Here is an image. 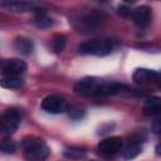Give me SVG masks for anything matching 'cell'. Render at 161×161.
Segmentation results:
<instances>
[{
    "label": "cell",
    "mask_w": 161,
    "mask_h": 161,
    "mask_svg": "<svg viewBox=\"0 0 161 161\" xmlns=\"http://www.w3.org/2000/svg\"><path fill=\"white\" fill-rule=\"evenodd\" d=\"M24 158L26 161H45L49 157L50 150L42 138L29 136L21 141Z\"/></svg>",
    "instance_id": "cell-1"
},
{
    "label": "cell",
    "mask_w": 161,
    "mask_h": 161,
    "mask_svg": "<svg viewBox=\"0 0 161 161\" xmlns=\"http://www.w3.org/2000/svg\"><path fill=\"white\" fill-rule=\"evenodd\" d=\"M23 117V112L20 108H9L1 114V135L3 136H10L13 135Z\"/></svg>",
    "instance_id": "cell-2"
},
{
    "label": "cell",
    "mask_w": 161,
    "mask_h": 161,
    "mask_svg": "<svg viewBox=\"0 0 161 161\" xmlns=\"http://www.w3.org/2000/svg\"><path fill=\"white\" fill-rule=\"evenodd\" d=\"M113 50V44L109 40H92L83 43L78 47V52L84 55H98L103 57Z\"/></svg>",
    "instance_id": "cell-3"
},
{
    "label": "cell",
    "mask_w": 161,
    "mask_h": 161,
    "mask_svg": "<svg viewBox=\"0 0 161 161\" xmlns=\"http://www.w3.org/2000/svg\"><path fill=\"white\" fill-rule=\"evenodd\" d=\"M103 83L96 78H83L74 86V91L82 96H102Z\"/></svg>",
    "instance_id": "cell-4"
},
{
    "label": "cell",
    "mask_w": 161,
    "mask_h": 161,
    "mask_svg": "<svg viewBox=\"0 0 161 161\" xmlns=\"http://www.w3.org/2000/svg\"><path fill=\"white\" fill-rule=\"evenodd\" d=\"M42 108L48 113L59 114L68 109V104L63 97L57 96V94H50V96H47L42 101Z\"/></svg>",
    "instance_id": "cell-5"
},
{
    "label": "cell",
    "mask_w": 161,
    "mask_h": 161,
    "mask_svg": "<svg viewBox=\"0 0 161 161\" xmlns=\"http://www.w3.org/2000/svg\"><path fill=\"white\" fill-rule=\"evenodd\" d=\"M1 70L5 77H19L26 70V63L19 58H11L3 63Z\"/></svg>",
    "instance_id": "cell-6"
},
{
    "label": "cell",
    "mask_w": 161,
    "mask_h": 161,
    "mask_svg": "<svg viewBox=\"0 0 161 161\" xmlns=\"http://www.w3.org/2000/svg\"><path fill=\"white\" fill-rule=\"evenodd\" d=\"M122 147V140L117 136L107 137L98 143V151L104 156H112L117 153Z\"/></svg>",
    "instance_id": "cell-7"
},
{
    "label": "cell",
    "mask_w": 161,
    "mask_h": 161,
    "mask_svg": "<svg viewBox=\"0 0 161 161\" xmlns=\"http://www.w3.org/2000/svg\"><path fill=\"white\" fill-rule=\"evenodd\" d=\"M131 16H132V20L135 21V24H137L141 28H145V26L150 25L152 13H151V9L148 6L142 5V6H138V8L133 9Z\"/></svg>",
    "instance_id": "cell-8"
},
{
    "label": "cell",
    "mask_w": 161,
    "mask_h": 161,
    "mask_svg": "<svg viewBox=\"0 0 161 161\" xmlns=\"http://www.w3.org/2000/svg\"><path fill=\"white\" fill-rule=\"evenodd\" d=\"M132 78L138 84H147V83H151V82L157 79V73L155 70H152V69L138 68V69L135 70Z\"/></svg>",
    "instance_id": "cell-9"
},
{
    "label": "cell",
    "mask_w": 161,
    "mask_h": 161,
    "mask_svg": "<svg viewBox=\"0 0 161 161\" xmlns=\"http://www.w3.org/2000/svg\"><path fill=\"white\" fill-rule=\"evenodd\" d=\"M143 113L146 116H161V98L151 97L147 98L143 104Z\"/></svg>",
    "instance_id": "cell-10"
},
{
    "label": "cell",
    "mask_w": 161,
    "mask_h": 161,
    "mask_svg": "<svg viewBox=\"0 0 161 161\" xmlns=\"http://www.w3.org/2000/svg\"><path fill=\"white\" fill-rule=\"evenodd\" d=\"M14 48L20 53V54H30L34 49V44L31 42V39L26 38V36H18L14 40Z\"/></svg>",
    "instance_id": "cell-11"
},
{
    "label": "cell",
    "mask_w": 161,
    "mask_h": 161,
    "mask_svg": "<svg viewBox=\"0 0 161 161\" xmlns=\"http://www.w3.org/2000/svg\"><path fill=\"white\" fill-rule=\"evenodd\" d=\"M141 152H142V145L137 141H133V142H130L125 147V150L122 151V157L125 160H132L137 157Z\"/></svg>",
    "instance_id": "cell-12"
},
{
    "label": "cell",
    "mask_w": 161,
    "mask_h": 161,
    "mask_svg": "<svg viewBox=\"0 0 161 161\" xmlns=\"http://www.w3.org/2000/svg\"><path fill=\"white\" fill-rule=\"evenodd\" d=\"M1 6H6L9 10H13V11H29L33 5L29 4V3H25V1H3L1 3Z\"/></svg>",
    "instance_id": "cell-13"
},
{
    "label": "cell",
    "mask_w": 161,
    "mask_h": 161,
    "mask_svg": "<svg viewBox=\"0 0 161 161\" xmlns=\"http://www.w3.org/2000/svg\"><path fill=\"white\" fill-rule=\"evenodd\" d=\"M23 79L19 77H4L1 79V87L8 89H16L23 86Z\"/></svg>",
    "instance_id": "cell-14"
},
{
    "label": "cell",
    "mask_w": 161,
    "mask_h": 161,
    "mask_svg": "<svg viewBox=\"0 0 161 161\" xmlns=\"http://www.w3.org/2000/svg\"><path fill=\"white\" fill-rule=\"evenodd\" d=\"M64 156L70 160H79L86 156V151L80 147H69L64 151Z\"/></svg>",
    "instance_id": "cell-15"
},
{
    "label": "cell",
    "mask_w": 161,
    "mask_h": 161,
    "mask_svg": "<svg viewBox=\"0 0 161 161\" xmlns=\"http://www.w3.org/2000/svg\"><path fill=\"white\" fill-rule=\"evenodd\" d=\"M65 47V36L64 35H57L54 36L52 42V48L54 53H60Z\"/></svg>",
    "instance_id": "cell-16"
},
{
    "label": "cell",
    "mask_w": 161,
    "mask_h": 161,
    "mask_svg": "<svg viewBox=\"0 0 161 161\" xmlns=\"http://www.w3.org/2000/svg\"><path fill=\"white\" fill-rule=\"evenodd\" d=\"M0 148H1V151L4 153H13L16 150V145L11 140H4L1 142V145H0Z\"/></svg>",
    "instance_id": "cell-17"
},
{
    "label": "cell",
    "mask_w": 161,
    "mask_h": 161,
    "mask_svg": "<svg viewBox=\"0 0 161 161\" xmlns=\"http://www.w3.org/2000/svg\"><path fill=\"white\" fill-rule=\"evenodd\" d=\"M34 24H35V26H38V28L45 29V28H50V26L53 25V21H52V19H49V18L38 16V18L34 20Z\"/></svg>",
    "instance_id": "cell-18"
},
{
    "label": "cell",
    "mask_w": 161,
    "mask_h": 161,
    "mask_svg": "<svg viewBox=\"0 0 161 161\" xmlns=\"http://www.w3.org/2000/svg\"><path fill=\"white\" fill-rule=\"evenodd\" d=\"M68 114L73 119H79V118H82L84 116V111L80 109V108H78V107H74V108H70L69 109V113Z\"/></svg>",
    "instance_id": "cell-19"
},
{
    "label": "cell",
    "mask_w": 161,
    "mask_h": 161,
    "mask_svg": "<svg viewBox=\"0 0 161 161\" xmlns=\"http://www.w3.org/2000/svg\"><path fill=\"white\" fill-rule=\"evenodd\" d=\"M118 14L121 15V16H131V14H132V10L127 6V5H125V4H122V5H119L118 6Z\"/></svg>",
    "instance_id": "cell-20"
},
{
    "label": "cell",
    "mask_w": 161,
    "mask_h": 161,
    "mask_svg": "<svg viewBox=\"0 0 161 161\" xmlns=\"http://www.w3.org/2000/svg\"><path fill=\"white\" fill-rule=\"evenodd\" d=\"M152 131H153L155 133H161V118L153 122V125H152Z\"/></svg>",
    "instance_id": "cell-21"
},
{
    "label": "cell",
    "mask_w": 161,
    "mask_h": 161,
    "mask_svg": "<svg viewBox=\"0 0 161 161\" xmlns=\"http://www.w3.org/2000/svg\"><path fill=\"white\" fill-rule=\"evenodd\" d=\"M155 151H156V155L157 156H161V142H158L155 147Z\"/></svg>",
    "instance_id": "cell-22"
},
{
    "label": "cell",
    "mask_w": 161,
    "mask_h": 161,
    "mask_svg": "<svg viewBox=\"0 0 161 161\" xmlns=\"http://www.w3.org/2000/svg\"><path fill=\"white\" fill-rule=\"evenodd\" d=\"M160 87H161V74H160Z\"/></svg>",
    "instance_id": "cell-23"
},
{
    "label": "cell",
    "mask_w": 161,
    "mask_h": 161,
    "mask_svg": "<svg viewBox=\"0 0 161 161\" xmlns=\"http://www.w3.org/2000/svg\"><path fill=\"white\" fill-rule=\"evenodd\" d=\"M91 161H94V160H91Z\"/></svg>",
    "instance_id": "cell-24"
}]
</instances>
